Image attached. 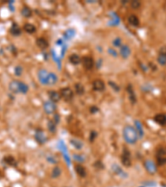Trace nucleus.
Instances as JSON below:
<instances>
[{"mask_svg": "<svg viewBox=\"0 0 166 187\" xmlns=\"http://www.w3.org/2000/svg\"><path fill=\"white\" fill-rule=\"evenodd\" d=\"M122 135H123V138L125 141L130 145L135 144L139 139V135H138L136 130L132 126H126V127H124Z\"/></svg>", "mask_w": 166, "mask_h": 187, "instance_id": "nucleus-1", "label": "nucleus"}, {"mask_svg": "<svg viewBox=\"0 0 166 187\" xmlns=\"http://www.w3.org/2000/svg\"><path fill=\"white\" fill-rule=\"evenodd\" d=\"M9 91L12 93L14 94H26L27 92H28V86L26 83H24L23 82H20L18 80H13L11 82L9 85Z\"/></svg>", "mask_w": 166, "mask_h": 187, "instance_id": "nucleus-2", "label": "nucleus"}, {"mask_svg": "<svg viewBox=\"0 0 166 187\" xmlns=\"http://www.w3.org/2000/svg\"><path fill=\"white\" fill-rule=\"evenodd\" d=\"M121 163L124 166L130 167L131 166V157H130V151L127 148H124L121 155Z\"/></svg>", "mask_w": 166, "mask_h": 187, "instance_id": "nucleus-3", "label": "nucleus"}, {"mask_svg": "<svg viewBox=\"0 0 166 187\" xmlns=\"http://www.w3.org/2000/svg\"><path fill=\"white\" fill-rule=\"evenodd\" d=\"M60 95L62 98H63L65 101H69L72 100V98L74 97V92L71 88L65 87V88L60 90Z\"/></svg>", "mask_w": 166, "mask_h": 187, "instance_id": "nucleus-4", "label": "nucleus"}, {"mask_svg": "<svg viewBox=\"0 0 166 187\" xmlns=\"http://www.w3.org/2000/svg\"><path fill=\"white\" fill-rule=\"evenodd\" d=\"M158 63L161 66H165L166 65V47H162L160 49L159 55L157 58Z\"/></svg>", "mask_w": 166, "mask_h": 187, "instance_id": "nucleus-5", "label": "nucleus"}, {"mask_svg": "<svg viewBox=\"0 0 166 187\" xmlns=\"http://www.w3.org/2000/svg\"><path fill=\"white\" fill-rule=\"evenodd\" d=\"M49 72L45 69H40L37 72V77L40 81V82L43 85H47V81H48Z\"/></svg>", "mask_w": 166, "mask_h": 187, "instance_id": "nucleus-6", "label": "nucleus"}, {"mask_svg": "<svg viewBox=\"0 0 166 187\" xmlns=\"http://www.w3.org/2000/svg\"><path fill=\"white\" fill-rule=\"evenodd\" d=\"M34 137H35V140H36V141H37V142L41 145L44 144V143H45V142L47 141V135H45L44 132L40 129L37 130V132H36V133H35Z\"/></svg>", "mask_w": 166, "mask_h": 187, "instance_id": "nucleus-7", "label": "nucleus"}, {"mask_svg": "<svg viewBox=\"0 0 166 187\" xmlns=\"http://www.w3.org/2000/svg\"><path fill=\"white\" fill-rule=\"evenodd\" d=\"M43 109L47 114H52L56 111V104L52 101H45L43 104Z\"/></svg>", "mask_w": 166, "mask_h": 187, "instance_id": "nucleus-8", "label": "nucleus"}, {"mask_svg": "<svg viewBox=\"0 0 166 187\" xmlns=\"http://www.w3.org/2000/svg\"><path fill=\"white\" fill-rule=\"evenodd\" d=\"M145 167L146 170L151 174V175H154L156 171H157V167L155 166V162H153L150 160H147L145 162Z\"/></svg>", "mask_w": 166, "mask_h": 187, "instance_id": "nucleus-9", "label": "nucleus"}, {"mask_svg": "<svg viewBox=\"0 0 166 187\" xmlns=\"http://www.w3.org/2000/svg\"><path fill=\"white\" fill-rule=\"evenodd\" d=\"M157 162L160 166L166 164V151L164 149H160L158 151Z\"/></svg>", "mask_w": 166, "mask_h": 187, "instance_id": "nucleus-10", "label": "nucleus"}, {"mask_svg": "<svg viewBox=\"0 0 166 187\" xmlns=\"http://www.w3.org/2000/svg\"><path fill=\"white\" fill-rule=\"evenodd\" d=\"M120 54L125 59L129 58L131 54V50L130 48V47L126 44H122V46L120 48Z\"/></svg>", "mask_w": 166, "mask_h": 187, "instance_id": "nucleus-11", "label": "nucleus"}, {"mask_svg": "<svg viewBox=\"0 0 166 187\" xmlns=\"http://www.w3.org/2000/svg\"><path fill=\"white\" fill-rule=\"evenodd\" d=\"M81 62H82V64L84 67L87 70H91L94 67V61L92 59L91 57H88V56H86L81 59Z\"/></svg>", "mask_w": 166, "mask_h": 187, "instance_id": "nucleus-12", "label": "nucleus"}, {"mask_svg": "<svg viewBox=\"0 0 166 187\" xmlns=\"http://www.w3.org/2000/svg\"><path fill=\"white\" fill-rule=\"evenodd\" d=\"M92 87L95 91L96 92H102L106 88V85L104 83L103 81L100 80V79H96L92 83Z\"/></svg>", "mask_w": 166, "mask_h": 187, "instance_id": "nucleus-13", "label": "nucleus"}, {"mask_svg": "<svg viewBox=\"0 0 166 187\" xmlns=\"http://www.w3.org/2000/svg\"><path fill=\"white\" fill-rule=\"evenodd\" d=\"M48 96L50 100L52 102H54V103L58 102L61 100V98H62V97L60 95V92H57V91H49Z\"/></svg>", "mask_w": 166, "mask_h": 187, "instance_id": "nucleus-14", "label": "nucleus"}, {"mask_svg": "<svg viewBox=\"0 0 166 187\" xmlns=\"http://www.w3.org/2000/svg\"><path fill=\"white\" fill-rule=\"evenodd\" d=\"M154 120L156 123H158L160 126H166V115L165 114H162V113H160V114H157V115L155 116L154 117Z\"/></svg>", "mask_w": 166, "mask_h": 187, "instance_id": "nucleus-15", "label": "nucleus"}, {"mask_svg": "<svg viewBox=\"0 0 166 187\" xmlns=\"http://www.w3.org/2000/svg\"><path fill=\"white\" fill-rule=\"evenodd\" d=\"M9 32H10V33H11L13 36L17 37V36H20L21 35V33H22V30H21V29L19 28V26L17 25V23H13L12 24Z\"/></svg>", "mask_w": 166, "mask_h": 187, "instance_id": "nucleus-16", "label": "nucleus"}, {"mask_svg": "<svg viewBox=\"0 0 166 187\" xmlns=\"http://www.w3.org/2000/svg\"><path fill=\"white\" fill-rule=\"evenodd\" d=\"M128 23H129L131 26L136 28V27L140 25V19H139V17H138L136 15L131 14L128 17Z\"/></svg>", "mask_w": 166, "mask_h": 187, "instance_id": "nucleus-17", "label": "nucleus"}, {"mask_svg": "<svg viewBox=\"0 0 166 187\" xmlns=\"http://www.w3.org/2000/svg\"><path fill=\"white\" fill-rule=\"evenodd\" d=\"M135 130H136V132H137L138 133V135H139V137H140V138H142L144 135L143 125L141 124V122H140V121L136 120V121H135Z\"/></svg>", "mask_w": 166, "mask_h": 187, "instance_id": "nucleus-18", "label": "nucleus"}, {"mask_svg": "<svg viewBox=\"0 0 166 187\" xmlns=\"http://www.w3.org/2000/svg\"><path fill=\"white\" fill-rule=\"evenodd\" d=\"M127 91H128V93H129V98L130 101H131L132 104H135L136 101H137V98H136V96L135 94V92L132 88L131 85H129L128 87H127Z\"/></svg>", "mask_w": 166, "mask_h": 187, "instance_id": "nucleus-19", "label": "nucleus"}, {"mask_svg": "<svg viewBox=\"0 0 166 187\" xmlns=\"http://www.w3.org/2000/svg\"><path fill=\"white\" fill-rule=\"evenodd\" d=\"M75 170L80 177H86V170L85 169V167H83L81 165H77L75 166Z\"/></svg>", "mask_w": 166, "mask_h": 187, "instance_id": "nucleus-20", "label": "nucleus"}, {"mask_svg": "<svg viewBox=\"0 0 166 187\" xmlns=\"http://www.w3.org/2000/svg\"><path fill=\"white\" fill-rule=\"evenodd\" d=\"M36 43H37V45L38 46V48H40L41 49H46L49 45L48 42H47L45 38H43V37H39V38H37Z\"/></svg>", "mask_w": 166, "mask_h": 187, "instance_id": "nucleus-21", "label": "nucleus"}, {"mask_svg": "<svg viewBox=\"0 0 166 187\" xmlns=\"http://www.w3.org/2000/svg\"><path fill=\"white\" fill-rule=\"evenodd\" d=\"M69 61L73 65H78V64L81 63V58L78 55L72 54L69 57Z\"/></svg>", "mask_w": 166, "mask_h": 187, "instance_id": "nucleus-22", "label": "nucleus"}, {"mask_svg": "<svg viewBox=\"0 0 166 187\" xmlns=\"http://www.w3.org/2000/svg\"><path fill=\"white\" fill-rule=\"evenodd\" d=\"M57 80H58V78L54 72H49L47 85H54L57 82Z\"/></svg>", "mask_w": 166, "mask_h": 187, "instance_id": "nucleus-23", "label": "nucleus"}, {"mask_svg": "<svg viewBox=\"0 0 166 187\" xmlns=\"http://www.w3.org/2000/svg\"><path fill=\"white\" fill-rule=\"evenodd\" d=\"M23 29L25 30V32H27L28 33H30V34L35 32L36 30H37L36 27L33 24H32V23H25L24 26H23Z\"/></svg>", "mask_w": 166, "mask_h": 187, "instance_id": "nucleus-24", "label": "nucleus"}, {"mask_svg": "<svg viewBox=\"0 0 166 187\" xmlns=\"http://www.w3.org/2000/svg\"><path fill=\"white\" fill-rule=\"evenodd\" d=\"M3 161L5 163H7L9 166H17V161L15 160L12 155H7L3 158Z\"/></svg>", "mask_w": 166, "mask_h": 187, "instance_id": "nucleus-25", "label": "nucleus"}, {"mask_svg": "<svg viewBox=\"0 0 166 187\" xmlns=\"http://www.w3.org/2000/svg\"><path fill=\"white\" fill-rule=\"evenodd\" d=\"M21 14L25 17H30L32 16V10L29 9L28 7H23L21 10Z\"/></svg>", "mask_w": 166, "mask_h": 187, "instance_id": "nucleus-26", "label": "nucleus"}, {"mask_svg": "<svg viewBox=\"0 0 166 187\" xmlns=\"http://www.w3.org/2000/svg\"><path fill=\"white\" fill-rule=\"evenodd\" d=\"M75 90L78 95H82L84 93V86L81 83H77L75 85Z\"/></svg>", "mask_w": 166, "mask_h": 187, "instance_id": "nucleus-27", "label": "nucleus"}, {"mask_svg": "<svg viewBox=\"0 0 166 187\" xmlns=\"http://www.w3.org/2000/svg\"><path fill=\"white\" fill-rule=\"evenodd\" d=\"M112 44L115 48H120V47L122 46V39L119 37H115L114 40L112 41Z\"/></svg>", "mask_w": 166, "mask_h": 187, "instance_id": "nucleus-28", "label": "nucleus"}, {"mask_svg": "<svg viewBox=\"0 0 166 187\" xmlns=\"http://www.w3.org/2000/svg\"><path fill=\"white\" fill-rule=\"evenodd\" d=\"M61 169L59 168L58 166H56L54 167V169L52 170V177H53V178H57V177H58V176L61 175Z\"/></svg>", "mask_w": 166, "mask_h": 187, "instance_id": "nucleus-29", "label": "nucleus"}, {"mask_svg": "<svg viewBox=\"0 0 166 187\" xmlns=\"http://www.w3.org/2000/svg\"><path fill=\"white\" fill-rule=\"evenodd\" d=\"M48 130L51 132H56V128H57V124L55 123L53 121H49L48 124Z\"/></svg>", "mask_w": 166, "mask_h": 187, "instance_id": "nucleus-30", "label": "nucleus"}, {"mask_svg": "<svg viewBox=\"0 0 166 187\" xmlns=\"http://www.w3.org/2000/svg\"><path fill=\"white\" fill-rule=\"evenodd\" d=\"M72 144L74 146L76 149L80 150L82 147V143L78 140H72Z\"/></svg>", "mask_w": 166, "mask_h": 187, "instance_id": "nucleus-31", "label": "nucleus"}, {"mask_svg": "<svg viewBox=\"0 0 166 187\" xmlns=\"http://www.w3.org/2000/svg\"><path fill=\"white\" fill-rule=\"evenodd\" d=\"M23 72V68L21 66H16L14 68V73L17 77H20Z\"/></svg>", "mask_w": 166, "mask_h": 187, "instance_id": "nucleus-32", "label": "nucleus"}, {"mask_svg": "<svg viewBox=\"0 0 166 187\" xmlns=\"http://www.w3.org/2000/svg\"><path fill=\"white\" fill-rule=\"evenodd\" d=\"M130 6H131V8L133 9H138L140 6H141V3H140V1H135V0H134V1H131V2H130Z\"/></svg>", "mask_w": 166, "mask_h": 187, "instance_id": "nucleus-33", "label": "nucleus"}, {"mask_svg": "<svg viewBox=\"0 0 166 187\" xmlns=\"http://www.w3.org/2000/svg\"><path fill=\"white\" fill-rule=\"evenodd\" d=\"M107 52H108V53H109L110 55H111V56H113V57H115V58L118 56L117 52H116L114 48H108Z\"/></svg>", "mask_w": 166, "mask_h": 187, "instance_id": "nucleus-34", "label": "nucleus"}, {"mask_svg": "<svg viewBox=\"0 0 166 187\" xmlns=\"http://www.w3.org/2000/svg\"><path fill=\"white\" fill-rule=\"evenodd\" d=\"M109 85L111 86L112 88H113L115 91H117V92L120 91V87L118 86V85H116V84L115 83V82H109Z\"/></svg>", "mask_w": 166, "mask_h": 187, "instance_id": "nucleus-35", "label": "nucleus"}, {"mask_svg": "<svg viewBox=\"0 0 166 187\" xmlns=\"http://www.w3.org/2000/svg\"><path fill=\"white\" fill-rule=\"evenodd\" d=\"M74 158L76 159V160H78V161H81V162L84 161V159L80 157V156H78V155H74Z\"/></svg>", "mask_w": 166, "mask_h": 187, "instance_id": "nucleus-36", "label": "nucleus"}]
</instances>
